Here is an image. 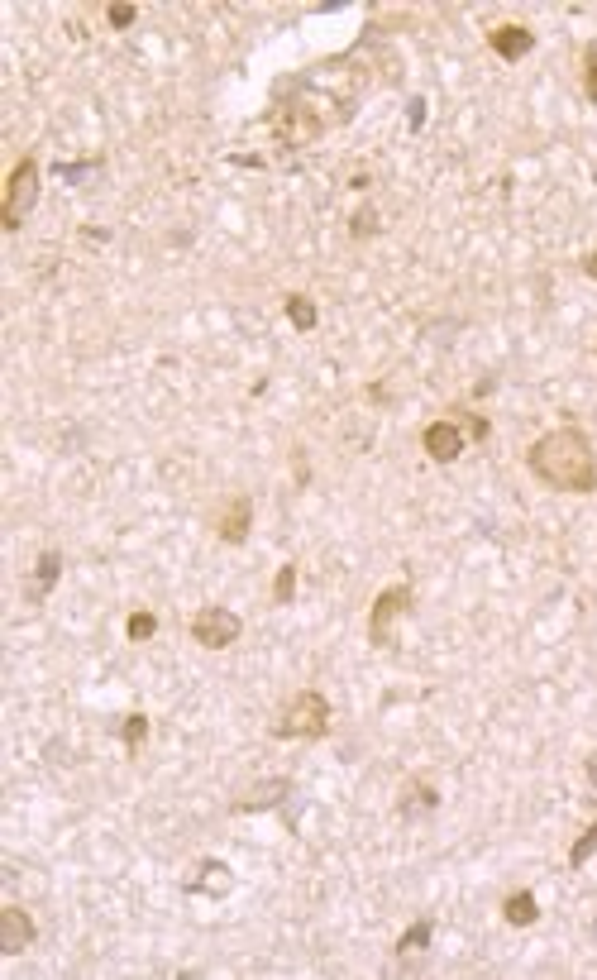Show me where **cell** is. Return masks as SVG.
Instances as JSON below:
<instances>
[{
	"label": "cell",
	"mask_w": 597,
	"mask_h": 980,
	"mask_svg": "<svg viewBox=\"0 0 597 980\" xmlns=\"http://www.w3.org/2000/svg\"><path fill=\"white\" fill-rule=\"evenodd\" d=\"M531 474L555 493H597V455L593 440L583 436L578 426H559L550 436H540L526 450Z\"/></svg>",
	"instance_id": "6da1fadb"
},
{
	"label": "cell",
	"mask_w": 597,
	"mask_h": 980,
	"mask_svg": "<svg viewBox=\"0 0 597 980\" xmlns=\"http://www.w3.org/2000/svg\"><path fill=\"white\" fill-rule=\"evenodd\" d=\"M588 278H593V283H597V249H593V254H588Z\"/></svg>",
	"instance_id": "4316f807"
},
{
	"label": "cell",
	"mask_w": 597,
	"mask_h": 980,
	"mask_svg": "<svg viewBox=\"0 0 597 980\" xmlns=\"http://www.w3.org/2000/svg\"><path fill=\"white\" fill-rule=\"evenodd\" d=\"M34 206H39V158H34V153H24L20 163L10 168V182H5L0 225H5V230H20Z\"/></svg>",
	"instance_id": "3957f363"
},
{
	"label": "cell",
	"mask_w": 597,
	"mask_h": 980,
	"mask_svg": "<svg viewBox=\"0 0 597 980\" xmlns=\"http://www.w3.org/2000/svg\"><path fill=\"white\" fill-rule=\"evenodd\" d=\"M435 804H440V794H435L430 784H411V789H406V799H402V818H421V813H435Z\"/></svg>",
	"instance_id": "2e32d148"
},
{
	"label": "cell",
	"mask_w": 597,
	"mask_h": 980,
	"mask_svg": "<svg viewBox=\"0 0 597 980\" xmlns=\"http://www.w3.org/2000/svg\"><path fill=\"white\" fill-rule=\"evenodd\" d=\"M120 737H125V746H139V741L149 737V718H144V713H129V718L120 722Z\"/></svg>",
	"instance_id": "44dd1931"
},
{
	"label": "cell",
	"mask_w": 597,
	"mask_h": 980,
	"mask_svg": "<svg viewBox=\"0 0 597 980\" xmlns=\"http://www.w3.org/2000/svg\"><path fill=\"white\" fill-rule=\"evenodd\" d=\"M488 44H492V53L497 58H507V63H521L526 53L535 48V34L531 29H521V24H497L488 34Z\"/></svg>",
	"instance_id": "8fae6325"
},
{
	"label": "cell",
	"mask_w": 597,
	"mask_h": 980,
	"mask_svg": "<svg viewBox=\"0 0 597 980\" xmlns=\"http://www.w3.org/2000/svg\"><path fill=\"white\" fill-rule=\"evenodd\" d=\"M34 937H39V928H34V918L24 914L20 904L0 909V957H20V952H29Z\"/></svg>",
	"instance_id": "52a82bcc"
},
{
	"label": "cell",
	"mask_w": 597,
	"mask_h": 980,
	"mask_svg": "<svg viewBox=\"0 0 597 980\" xmlns=\"http://www.w3.org/2000/svg\"><path fill=\"white\" fill-rule=\"evenodd\" d=\"M320 130H325V125L311 115V106H282L278 115H273V134H278L282 144H292V149H297V144H311Z\"/></svg>",
	"instance_id": "ba28073f"
},
{
	"label": "cell",
	"mask_w": 597,
	"mask_h": 980,
	"mask_svg": "<svg viewBox=\"0 0 597 980\" xmlns=\"http://www.w3.org/2000/svg\"><path fill=\"white\" fill-rule=\"evenodd\" d=\"M583 91H588V101L597 106V44L583 48Z\"/></svg>",
	"instance_id": "7402d4cb"
},
{
	"label": "cell",
	"mask_w": 597,
	"mask_h": 980,
	"mask_svg": "<svg viewBox=\"0 0 597 980\" xmlns=\"http://www.w3.org/2000/svg\"><path fill=\"white\" fill-rule=\"evenodd\" d=\"M593 851H597V823H593V828H588V832H583V837H578L574 847H569V866H574V871H578V866H583V861H588Z\"/></svg>",
	"instance_id": "ffe728a7"
},
{
	"label": "cell",
	"mask_w": 597,
	"mask_h": 980,
	"mask_svg": "<svg viewBox=\"0 0 597 980\" xmlns=\"http://www.w3.org/2000/svg\"><path fill=\"white\" fill-rule=\"evenodd\" d=\"M249 531H254V498H249V493H235V498L220 507V517H215V536L225 545H244L249 541Z\"/></svg>",
	"instance_id": "8992f818"
},
{
	"label": "cell",
	"mask_w": 597,
	"mask_h": 980,
	"mask_svg": "<svg viewBox=\"0 0 597 980\" xmlns=\"http://www.w3.org/2000/svg\"><path fill=\"white\" fill-rule=\"evenodd\" d=\"M58 579H63V555H58V550H43L39 560H34L29 584H24V598H29V603H43V598L58 588Z\"/></svg>",
	"instance_id": "30bf717a"
},
{
	"label": "cell",
	"mask_w": 597,
	"mask_h": 980,
	"mask_svg": "<svg viewBox=\"0 0 597 980\" xmlns=\"http://www.w3.org/2000/svg\"><path fill=\"white\" fill-rule=\"evenodd\" d=\"M153 632H158V617H153V612H134V617L125 622V636H129V641H149Z\"/></svg>",
	"instance_id": "d6986e66"
},
{
	"label": "cell",
	"mask_w": 597,
	"mask_h": 980,
	"mask_svg": "<svg viewBox=\"0 0 597 980\" xmlns=\"http://www.w3.org/2000/svg\"><path fill=\"white\" fill-rule=\"evenodd\" d=\"M292 598H297V565H282L278 584H273V603H278V608H292Z\"/></svg>",
	"instance_id": "ac0fdd59"
},
{
	"label": "cell",
	"mask_w": 597,
	"mask_h": 980,
	"mask_svg": "<svg viewBox=\"0 0 597 980\" xmlns=\"http://www.w3.org/2000/svg\"><path fill=\"white\" fill-rule=\"evenodd\" d=\"M406 608H411V584H392L383 588L378 598H373V612H368V641L383 651V646H392V632H397V622L406 617Z\"/></svg>",
	"instance_id": "277c9868"
},
{
	"label": "cell",
	"mask_w": 597,
	"mask_h": 980,
	"mask_svg": "<svg viewBox=\"0 0 597 980\" xmlns=\"http://www.w3.org/2000/svg\"><path fill=\"white\" fill-rule=\"evenodd\" d=\"M421 120H426V101H411V130H416Z\"/></svg>",
	"instance_id": "d4e9b609"
},
{
	"label": "cell",
	"mask_w": 597,
	"mask_h": 980,
	"mask_svg": "<svg viewBox=\"0 0 597 980\" xmlns=\"http://www.w3.org/2000/svg\"><path fill=\"white\" fill-rule=\"evenodd\" d=\"M502 918L512 923V928H531L535 918H540V904H535V894L531 890H516L502 899Z\"/></svg>",
	"instance_id": "9a60e30c"
},
{
	"label": "cell",
	"mask_w": 597,
	"mask_h": 980,
	"mask_svg": "<svg viewBox=\"0 0 597 980\" xmlns=\"http://www.w3.org/2000/svg\"><path fill=\"white\" fill-rule=\"evenodd\" d=\"M330 732V698L320 694V689H301L292 703H287V713L273 722V737L282 741H316Z\"/></svg>",
	"instance_id": "7a4b0ae2"
},
{
	"label": "cell",
	"mask_w": 597,
	"mask_h": 980,
	"mask_svg": "<svg viewBox=\"0 0 597 980\" xmlns=\"http://www.w3.org/2000/svg\"><path fill=\"white\" fill-rule=\"evenodd\" d=\"M287 321L297 330H316V321H320L316 302H311V297H287Z\"/></svg>",
	"instance_id": "e0dca14e"
},
{
	"label": "cell",
	"mask_w": 597,
	"mask_h": 980,
	"mask_svg": "<svg viewBox=\"0 0 597 980\" xmlns=\"http://www.w3.org/2000/svg\"><path fill=\"white\" fill-rule=\"evenodd\" d=\"M421 445H426V455L435 459V464H454V459L464 455V431H459V421H430L426 426V436H421Z\"/></svg>",
	"instance_id": "9c48e42d"
},
{
	"label": "cell",
	"mask_w": 597,
	"mask_h": 980,
	"mask_svg": "<svg viewBox=\"0 0 597 980\" xmlns=\"http://www.w3.org/2000/svg\"><path fill=\"white\" fill-rule=\"evenodd\" d=\"M287 794H292V780H268V784H254L235 808L239 813H263V808H278Z\"/></svg>",
	"instance_id": "4fadbf2b"
},
{
	"label": "cell",
	"mask_w": 597,
	"mask_h": 980,
	"mask_svg": "<svg viewBox=\"0 0 597 980\" xmlns=\"http://www.w3.org/2000/svg\"><path fill=\"white\" fill-rule=\"evenodd\" d=\"M244 632V622H239L230 608H201L192 617V641L196 646H206V651H230Z\"/></svg>",
	"instance_id": "5b68a950"
},
{
	"label": "cell",
	"mask_w": 597,
	"mask_h": 980,
	"mask_svg": "<svg viewBox=\"0 0 597 980\" xmlns=\"http://www.w3.org/2000/svg\"><path fill=\"white\" fill-rule=\"evenodd\" d=\"M187 890H192V894H211V899H225V894L235 890V871H230L225 861H201V871H196V880H187Z\"/></svg>",
	"instance_id": "7c38bea8"
},
{
	"label": "cell",
	"mask_w": 597,
	"mask_h": 980,
	"mask_svg": "<svg viewBox=\"0 0 597 980\" xmlns=\"http://www.w3.org/2000/svg\"><path fill=\"white\" fill-rule=\"evenodd\" d=\"M354 235H359V240L378 235V211H373V206H363L359 216H354Z\"/></svg>",
	"instance_id": "603a6c76"
},
{
	"label": "cell",
	"mask_w": 597,
	"mask_h": 980,
	"mask_svg": "<svg viewBox=\"0 0 597 980\" xmlns=\"http://www.w3.org/2000/svg\"><path fill=\"white\" fill-rule=\"evenodd\" d=\"M134 15H139V10H134V5H110V10H106L110 29H129V24H134Z\"/></svg>",
	"instance_id": "cb8c5ba5"
},
{
	"label": "cell",
	"mask_w": 597,
	"mask_h": 980,
	"mask_svg": "<svg viewBox=\"0 0 597 980\" xmlns=\"http://www.w3.org/2000/svg\"><path fill=\"white\" fill-rule=\"evenodd\" d=\"M430 937H435V923H430V918H416V923L397 937V961H406V966L421 961L426 957V947H430Z\"/></svg>",
	"instance_id": "5bb4252c"
},
{
	"label": "cell",
	"mask_w": 597,
	"mask_h": 980,
	"mask_svg": "<svg viewBox=\"0 0 597 980\" xmlns=\"http://www.w3.org/2000/svg\"><path fill=\"white\" fill-rule=\"evenodd\" d=\"M588 789H593V794H597V751H593V756H588Z\"/></svg>",
	"instance_id": "484cf974"
}]
</instances>
